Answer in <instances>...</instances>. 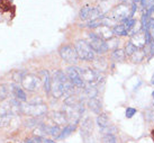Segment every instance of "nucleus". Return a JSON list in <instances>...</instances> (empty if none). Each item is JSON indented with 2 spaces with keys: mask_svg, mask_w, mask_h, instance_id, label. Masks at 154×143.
<instances>
[{
  "mask_svg": "<svg viewBox=\"0 0 154 143\" xmlns=\"http://www.w3.org/2000/svg\"><path fill=\"white\" fill-rule=\"evenodd\" d=\"M111 30H112V34L116 36H127L128 35V32L126 30L124 25H116L112 27Z\"/></svg>",
  "mask_w": 154,
  "mask_h": 143,
  "instance_id": "obj_18",
  "label": "nucleus"
},
{
  "mask_svg": "<svg viewBox=\"0 0 154 143\" xmlns=\"http://www.w3.org/2000/svg\"><path fill=\"white\" fill-rule=\"evenodd\" d=\"M68 76H65L63 71L57 70L53 74V78L51 80V92L54 98H60L64 95L65 85L69 82Z\"/></svg>",
  "mask_w": 154,
  "mask_h": 143,
  "instance_id": "obj_1",
  "label": "nucleus"
},
{
  "mask_svg": "<svg viewBox=\"0 0 154 143\" xmlns=\"http://www.w3.org/2000/svg\"><path fill=\"white\" fill-rule=\"evenodd\" d=\"M44 130L46 132V134H51L52 136H55L56 139H59V134H61L60 127L56 126H44Z\"/></svg>",
  "mask_w": 154,
  "mask_h": 143,
  "instance_id": "obj_19",
  "label": "nucleus"
},
{
  "mask_svg": "<svg viewBox=\"0 0 154 143\" xmlns=\"http://www.w3.org/2000/svg\"><path fill=\"white\" fill-rule=\"evenodd\" d=\"M42 143H55L53 140L50 139H45V138H42Z\"/></svg>",
  "mask_w": 154,
  "mask_h": 143,
  "instance_id": "obj_33",
  "label": "nucleus"
},
{
  "mask_svg": "<svg viewBox=\"0 0 154 143\" xmlns=\"http://www.w3.org/2000/svg\"><path fill=\"white\" fill-rule=\"evenodd\" d=\"M125 54H126V53H124L123 50L116 48L115 51L112 52V54H111V58H112V60L116 61V62H122V61H124V59H125Z\"/></svg>",
  "mask_w": 154,
  "mask_h": 143,
  "instance_id": "obj_21",
  "label": "nucleus"
},
{
  "mask_svg": "<svg viewBox=\"0 0 154 143\" xmlns=\"http://www.w3.org/2000/svg\"><path fill=\"white\" fill-rule=\"evenodd\" d=\"M26 76L25 71H16L15 73H14V80L16 81V82H18V81H22L23 78Z\"/></svg>",
  "mask_w": 154,
  "mask_h": 143,
  "instance_id": "obj_29",
  "label": "nucleus"
},
{
  "mask_svg": "<svg viewBox=\"0 0 154 143\" xmlns=\"http://www.w3.org/2000/svg\"><path fill=\"white\" fill-rule=\"evenodd\" d=\"M10 121H11V115H1L0 116V127L9 125Z\"/></svg>",
  "mask_w": 154,
  "mask_h": 143,
  "instance_id": "obj_24",
  "label": "nucleus"
},
{
  "mask_svg": "<svg viewBox=\"0 0 154 143\" xmlns=\"http://www.w3.org/2000/svg\"><path fill=\"white\" fill-rule=\"evenodd\" d=\"M8 96V88L6 85H0V99H5Z\"/></svg>",
  "mask_w": 154,
  "mask_h": 143,
  "instance_id": "obj_30",
  "label": "nucleus"
},
{
  "mask_svg": "<svg viewBox=\"0 0 154 143\" xmlns=\"http://www.w3.org/2000/svg\"><path fill=\"white\" fill-rule=\"evenodd\" d=\"M66 76L70 82L74 87H78V88L85 87V80L82 78V69L78 67H69L66 69Z\"/></svg>",
  "mask_w": 154,
  "mask_h": 143,
  "instance_id": "obj_4",
  "label": "nucleus"
},
{
  "mask_svg": "<svg viewBox=\"0 0 154 143\" xmlns=\"http://www.w3.org/2000/svg\"><path fill=\"white\" fill-rule=\"evenodd\" d=\"M131 16L129 13V8L124 4L118 5L117 7L112 9L111 11V19L115 22V20H120V22H124L125 19H128Z\"/></svg>",
  "mask_w": 154,
  "mask_h": 143,
  "instance_id": "obj_7",
  "label": "nucleus"
},
{
  "mask_svg": "<svg viewBox=\"0 0 154 143\" xmlns=\"http://www.w3.org/2000/svg\"><path fill=\"white\" fill-rule=\"evenodd\" d=\"M92 129H94V123H92V120L90 117H87L82 121V125H81V133L83 135L85 140H87L88 136L91 135V132H92Z\"/></svg>",
  "mask_w": 154,
  "mask_h": 143,
  "instance_id": "obj_13",
  "label": "nucleus"
},
{
  "mask_svg": "<svg viewBox=\"0 0 154 143\" xmlns=\"http://www.w3.org/2000/svg\"><path fill=\"white\" fill-rule=\"evenodd\" d=\"M10 88H11V92L14 94L16 99H18L19 101H26L27 100L26 94L19 86H17V85H11Z\"/></svg>",
  "mask_w": 154,
  "mask_h": 143,
  "instance_id": "obj_15",
  "label": "nucleus"
},
{
  "mask_svg": "<svg viewBox=\"0 0 154 143\" xmlns=\"http://www.w3.org/2000/svg\"><path fill=\"white\" fill-rule=\"evenodd\" d=\"M144 55H145V54H144V52H143V51H141V50H137L136 52L132 55V59H133V61H134V62H140V61L143 60Z\"/></svg>",
  "mask_w": 154,
  "mask_h": 143,
  "instance_id": "obj_25",
  "label": "nucleus"
},
{
  "mask_svg": "<svg viewBox=\"0 0 154 143\" xmlns=\"http://www.w3.org/2000/svg\"><path fill=\"white\" fill-rule=\"evenodd\" d=\"M22 85L26 90L34 91L41 85V80H39L35 74H26L22 80Z\"/></svg>",
  "mask_w": 154,
  "mask_h": 143,
  "instance_id": "obj_9",
  "label": "nucleus"
},
{
  "mask_svg": "<svg viewBox=\"0 0 154 143\" xmlns=\"http://www.w3.org/2000/svg\"><path fill=\"white\" fill-rule=\"evenodd\" d=\"M140 1H141V0H133L134 4H137V2H140Z\"/></svg>",
  "mask_w": 154,
  "mask_h": 143,
  "instance_id": "obj_35",
  "label": "nucleus"
},
{
  "mask_svg": "<svg viewBox=\"0 0 154 143\" xmlns=\"http://www.w3.org/2000/svg\"><path fill=\"white\" fill-rule=\"evenodd\" d=\"M60 57L68 63H71V64H75L78 61V54L75 52V48H72L71 45H63L60 48Z\"/></svg>",
  "mask_w": 154,
  "mask_h": 143,
  "instance_id": "obj_6",
  "label": "nucleus"
},
{
  "mask_svg": "<svg viewBox=\"0 0 154 143\" xmlns=\"http://www.w3.org/2000/svg\"><path fill=\"white\" fill-rule=\"evenodd\" d=\"M23 143H42V138H34V139H27Z\"/></svg>",
  "mask_w": 154,
  "mask_h": 143,
  "instance_id": "obj_32",
  "label": "nucleus"
},
{
  "mask_svg": "<svg viewBox=\"0 0 154 143\" xmlns=\"http://www.w3.org/2000/svg\"><path fill=\"white\" fill-rule=\"evenodd\" d=\"M137 50H138V48H136L135 46H134V45H133L132 43H131V42H129V43H127V45H126V48H125V52H126V54H127V55H129V57H132L133 54H134V53L136 52Z\"/></svg>",
  "mask_w": 154,
  "mask_h": 143,
  "instance_id": "obj_28",
  "label": "nucleus"
},
{
  "mask_svg": "<svg viewBox=\"0 0 154 143\" xmlns=\"http://www.w3.org/2000/svg\"><path fill=\"white\" fill-rule=\"evenodd\" d=\"M129 42H131L136 48L142 50V48H144V45L146 44L145 32H144V30H143V32H142V30L136 32L135 34L132 35V37H131V41H129Z\"/></svg>",
  "mask_w": 154,
  "mask_h": 143,
  "instance_id": "obj_12",
  "label": "nucleus"
},
{
  "mask_svg": "<svg viewBox=\"0 0 154 143\" xmlns=\"http://www.w3.org/2000/svg\"><path fill=\"white\" fill-rule=\"evenodd\" d=\"M150 53H151V57L154 55V42L151 43V50H150Z\"/></svg>",
  "mask_w": 154,
  "mask_h": 143,
  "instance_id": "obj_34",
  "label": "nucleus"
},
{
  "mask_svg": "<svg viewBox=\"0 0 154 143\" xmlns=\"http://www.w3.org/2000/svg\"><path fill=\"white\" fill-rule=\"evenodd\" d=\"M151 82H152L154 85V74H153V77H152V80H151Z\"/></svg>",
  "mask_w": 154,
  "mask_h": 143,
  "instance_id": "obj_36",
  "label": "nucleus"
},
{
  "mask_svg": "<svg viewBox=\"0 0 154 143\" xmlns=\"http://www.w3.org/2000/svg\"><path fill=\"white\" fill-rule=\"evenodd\" d=\"M152 96H153V99H154V91L152 92Z\"/></svg>",
  "mask_w": 154,
  "mask_h": 143,
  "instance_id": "obj_38",
  "label": "nucleus"
},
{
  "mask_svg": "<svg viewBox=\"0 0 154 143\" xmlns=\"http://www.w3.org/2000/svg\"><path fill=\"white\" fill-rule=\"evenodd\" d=\"M89 39H90V46L94 50V53H98V54H101V53L107 52L109 50V44L103 39L101 37H99L98 34H94V33H90L89 34Z\"/></svg>",
  "mask_w": 154,
  "mask_h": 143,
  "instance_id": "obj_3",
  "label": "nucleus"
},
{
  "mask_svg": "<svg viewBox=\"0 0 154 143\" xmlns=\"http://www.w3.org/2000/svg\"><path fill=\"white\" fill-rule=\"evenodd\" d=\"M97 124H98V126L101 129V130H103V129H106L108 126V117L106 114H99L98 117H97Z\"/></svg>",
  "mask_w": 154,
  "mask_h": 143,
  "instance_id": "obj_20",
  "label": "nucleus"
},
{
  "mask_svg": "<svg viewBox=\"0 0 154 143\" xmlns=\"http://www.w3.org/2000/svg\"><path fill=\"white\" fill-rule=\"evenodd\" d=\"M151 134H152V138H153V139H154V130L152 131V133H151Z\"/></svg>",
  "mask_w": 154,
  "mask_h": 143,
  "instance_id": "obj_37",
  "label": "nucleus"
},
{
  "mask_svg": "<svg viewBox=\"0 0 154 143\" xmlns=\"http://www.w3.org/2000/svg\"><path fill=\"white\" fill-rule=\"evenodd\" d=\"M153 105H154V101H153Z\"/></svg>",
  "mask_w": 154,
  "mask_h": 143,
  "instance_id": "obj_39",
  "label": "nucleus"
},
{
  "mask_svg": "<svg viewBox=\"0 0 154 143\" xmlns=\"http://www.w3.org/2000/svg\"><path fill=\"white\" fill-rule=\"evenodd\" d=\"M114 24V20L109 17H101L97 18L94 20H90L86 24V27H89V28H97V27H103V26H110Z\"/></svg>",
  "mask_w": 154,
  "mask_h": 143,
  "instance_id": "obj_11",
  "label": "nucleus"
},
{
  "mask_svg": "<svg viewBox=\"0 0 154 143\" xmlns=\"http://www.w3.org/2000/svg\"><path fill=\"white\" fill-rule=\"evenodd\" d=\"M124 23H125L124 26H125V28H126V30L129 32L131 30H133L134 25L136 24V20H135V19H133V18H128V19H125Z\"/></svg>",
  "mask_w": 154,
  "mask_h": 143,
  "instance_id": "obj_26",
  "label": "nucleus"
},
{
  "mask_svg": "<svg viewBox=\"0 0 154 143\" xmlns=\"http://www.w3.org/2000/svg\"><path fill=\"white\" fill-rule=\"evenodd\" d=\"M103 142L105 143H117L116 136L112 133H106L103 135Z\"/></svg>",
  "mask_w": 154,
  "mask_h": 143,
  "instance_id": "obj_27",
  "label": "nucleus"
},
{
  "mask_svg": "<svg viewBox=\"0 0 154 143\" xmlns=\"http://www.w3.org/2000/svg\"><path fill=\"white\" fill-rule=\"evenodd\" d=\"M85 94L88 96L89 99L90 98H96V96L98 94V90H97L94 86H89V87H87V88H85Z\"/></svg>",
  "mask_w": 154,
  "mask_h": 143,
  "instance_id": "obj_23",
  "label": "nucleus"
},
{
  "mask_svg": "<svg viewBox=\"0 0 154 143\" xmlns=\"http://www.w3.org/2000/svg\"><path fill=\"white\" fill-rule=\"evenodd\" d=\"M74 48L78 54V58L85 61H92L94 60V52L91 48L90 44L83 39H79L74 44Z\"/></svg>",
  "mask_w": 154,
  "mask_h": 143,
  "instance_id": "obj_2",
  "label": "nucleus"
},
{
  "mask_svg": "<svg viewBox=\"0 0 154 143\" xmlns=\"http://www.w3.org/2000/svg\"><path fill=\"white\" fill-rule=\"evenodd\" d=\"M41 73L43 76L44 90H45L46 94H50V91H51V77H50V73H48L47 70H43Z\"/></svg>",
  "mask_w": 154,
  "mask_h": 143,
  "instance_id": "obj_16",
  "label": "nucleus"
},
{
  "mask_svg": "<svg viewBox=\"0 0 154 143\" xmlns=\"http://www.w3.org/2000/svg\"><path fill=\"white\" fill-rule=\"evenodd\" d=\"M52 120L54 121L56 125H64L65 123L68 122V117L64 112H54L52 114Z\"/></svg>",
  "mask_w": 154,
  "mask_h": 143,
  "instance_id": "obj_14",
  "label": "nucleus"
},
{
  "mask_svg": "<svg viewBox=\"0 0 154 143\" xmlns=\"http://www.w3.org/2000/svg\"><path fill=\"white\" fill-rule=\"evenodd\" d=\"M136 113V109L133 108V107H128V108L126 109V117L127 118H132L134 115Z\"/></svg>",
  "mask_w": 154,
  "mask_h": 143,
  "instance_id": "obj_31",
  "label": "nucleus"
},
{
  "mask_svg": "<svg viewBox=\"0 0 154 143\" xmlns=\"http://www.w3.org/2000/svg\"><path fill=\"white\" fill-rule=\"evenodd\" d=\"M20 112L28 116L39 117L47 112V107L44 104H26L22 105Z\"/></svg>",
  "mask_w": 154,
  "mask_h": 143,
  "instance_id": "obj_5",
  "label": "nucleus"
},
{
  "mask_svg": "<svg viewBox=\"0 0 154 143\" xmlns=\"http://www.w3.org/2000/svg\"><path fill=\"white\" fill-rule=\"evenodd\" d=\"M75 129H77L75 124H69V125H66L64 127V130L61 132V135L59 136V139H64V138L69 136V135L71 134Z\"/></svg>",
  "mask_w": 154,
  "mask_h": 143,
  "instance_id": "obj_22",
  "label": "nucleus"
},
{
  "mask_svg": "<svg viewBox=\"0 0 154 143\" xmlns=\"http://www.w3.org/2000/svg\"><path fill=\"white\" fill-rule=\"evenodd\" d=\"M101 10L94 7H90V6H85L83 8L80 10L79 17L82 20H94L97 18L101 17Z\"/></svg>",
  "mask_w": 154,
  "mask_h": 143,
  "instance_id": "obj_8",
  "label": "nucleus"
},
{
  "mask_svg": "<svg viewBox=\"0 0 154 143\" xmlns=\"http://www.w3.org/2000/svg\"><path fill=\"white\" fill-rule=\"evenodd\" d=\"M88 106L96 114H99L100 110H101V104H100V101L97 98H90L89 101H88Z\"/></svg>",
  "mask_w": 154,
  "mask_h": 143,
  "instance_id": "obj_17",
  "label": "nucleus"
},
{
  "mask_svg": "<svg viewBox=\"0 0 154 143\" xmlns=\"http://www.w3.org/2000/svg\"><path fill=\"white\" fill-rule=\"evenodd\" d=\"M82 78L86 82L89 83L90 86H94L96 83L99 82L100 74H99L98 71H94L92 69H86L82 70Z\"/></svg>",
  "mask_w": 154,
  "mask_h": 143,
  "instance_id": "obj_10",
  "label": "nucleus"
}]
</instances>
